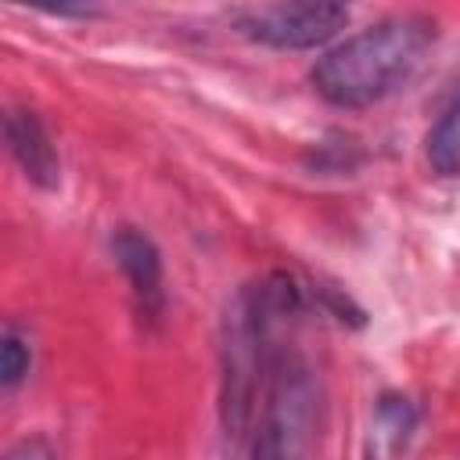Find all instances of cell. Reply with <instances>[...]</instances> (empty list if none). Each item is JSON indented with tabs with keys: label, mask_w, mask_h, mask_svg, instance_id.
<instances>
[{
	"label": "cell",
	"mask_w": 460,
	"mask_h": 460,
	"mask_svg": "<svg viewBox=\"0 0 460 460\" xmlns=\"http://www.w3.org/2000/svg\"><path fill=\"white\" fill-rule=\"evenodd\" d=\"M431 43V18L388 14L323 50L309 68V83L334 108H370L420 72Z\"/></svg>",
	"instance_id": "1"
},
{
	"label": "cell",
	"mask_w": 460,
	"mask_h": 460,
	"mask_svg": "<svg viewBox=\"0 0 460 460\" xmlns=\"http://www.w3.org/2000/svg\"><path fill=\"white\" fill-rule=\"evenodd\" d=\"M302 309L298 284L288 273H266L262 280L237 291L226 309V334H223V428L226 435L241 438L248 420L255 417V392L266 377L277 341L273 331L280 320Z\"/></svg>",
	"instance_id": "2"
},
{
	"label": "cell",
	"mask_w": 460,
	"mask_h": 460,
	"mask_svg": "<svg viewBox=\"0 0 460 460\" xmlns=\"http://www.w3.org/2000/svg\"><path fill=\"white\" fill-rule=\"evenodd\" d=\"M316 402L313 367L298 352L277 349L262 381L248 460H305L316 438Z\"/></svg>",
	"instance_id": "3"
},
{
	"label": "cell",
	"mask_w": 460,
	"mask_h": 460,
	"mask_svg": "<svg viewBox=\"0 0 460 460\" xmlns=\"http://www.w3.org/2000/svg\"><path fill=\"white\" fill-rule=\"evenodd\" d=\"M349 22V7L331 0H295V4H259L234 11L241 36L273 50H313L338 36Z\"/></svg>",
	"instance_id": "4"
},
{
	"label": "cell",
	"mask_w": 460,
	"mask_h": 460,
	"mask_svg": "<svg viewBox=\"0 0 460 460\" xmlns=\"http://www.w3.org/2000/svg\"><path fill=\"white\" fill-rule=\"evenodd\" d=\"M111 255L129 284L137 316L144 323H158L165 313V273H162V252L155 248V241L137 226H119L111 234Z\"/></svg>",
	"instance_id": "5"
},
{
	"label": "cell",
	"mask_w": 460,
	"mask_h": 460,
	"mask_svg": "<svg viewBox=\"0 0 460 460\" xmlns=\"http://www.w3.org/2000/svg\"><path fill=\"white\" fill-rule=\"evenodd\" d=\"M4 140L11 158L18 162V169L25 172L29 183L54 190L61 183V158L58 147L47 133V126L40 122V115L32 108H7L4 111Z\"/></svg>",
	"instance_id": "6"
},
{
	"label": "cell",
	"mask_w": 460,
	"mask_h": 460,
	"mask_svg": "<svg viewBox=\"0 0 460 460\" xmlns=\"http://www.w3.org/2000/svg\"><path fill=\"white\" fill-rule=\"evenodd\" d=\"M428 165L438 176H460V97L428 133Z\"/></svg>",
	"instance_id": "7"
},
{
	"label": "cell",
	"mask_w": 460,
	"mask_h": 460,
	"mask_svg": "<svg viewBox=\"0 0 460 460\" xmlns=\"http://www.w3.org/2000/svg\"><path fill=\"white\" fill-rule=\"evenodd\" d=\"M29 363H32L29 341H25L14 327H7L4 338H0V385H4V388H14V385L29 374Z\"/></svg>",
	"instance_id": "8"
},
{
	"label": "cell",
	"mask_w": 460,
	"mask_h": 460,
	"mask_svg": "<svg viewBox=\"0 0 460 460\" xmlns=\"http://www.w3.org/2000/svg\"><path fill=\"white\" fill-rule=\"evenodd\" d=\"M4 460H54V449L47 446V438L32 435V438L14 442V446L4 453Z\"/></svg>",
	"instance_id": "9"
}]
</instances>
